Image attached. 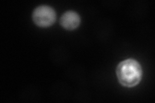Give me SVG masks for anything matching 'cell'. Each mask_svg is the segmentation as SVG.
Instances as JSON below:
<instances>
[{
  "instance_id": "6da1fadb",
  "label": "cell",
  "mask_w": 155,
  "mask_h": 103,
  "mask_svg": "<svg viewBox=\"0 0 155 103\" xmlns=\"http://www.w3.org/2000/svg\"><path fill=\"white\" fill-rule=\"evenodd\" d=\"M116 75L120 84L126 87H133L141 81L142 70L140 64L133 59L121 62L116 68Z\"/></svg>"
},
{
  "instance_id": "7a4b0ae2",
  "label": "cell",
  "mask_w": 155,
  "mask_h": 103,
  "mask_svg": "<svg viewBox=\"0 0 155 103\" xmlns=\"http://www.w3.org/2000/svg\"><path fill=\"white\" fill-rule=\"evenodd\" d=\"M56 12L52 7L41 5L37 7L32 14V19L35 23L40 27L51 26L56 21Z\"/></svg>"
},
{
  "instance_id": "3957f363",
  "label": "cell",
  "mask_w": 155,
  "mask_h": 103,
  "mask_svg": "<svg viewBox=\"0 0 155 103\" xmlns=\"http://www.w3.org/2000/svg\"><path fill=\"white\" fill-rule=\"evenodd\" d=\"M80 18L78 13L74 11H67L60 18L61 25L68 31L74 30L78 27Z\"/></svg>"
}]
</instances>
